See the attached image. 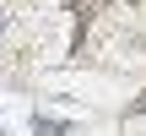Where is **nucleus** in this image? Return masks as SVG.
Listing matches in <instances>:
<instances>
[{"label":"nucleus","mask_w":146,"mask_h":136,"mask_svg":"<svg viewBox=\"0 0 146 136\" xmlns=\"http://www.w3.org/2000/svg\"><path fill=\"white\" fill-rule=\"evenodd\" d=\"M11 27H16V11H11V5H5V0H0V44H5V38H11Z\"/></svg>","instance_id":"nucleus-1"}]
</instances>
